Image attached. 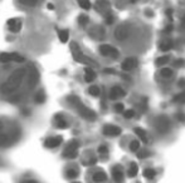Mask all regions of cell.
I'll return each mask as SVG.
<instances>
[{
  "mask_svg": "<svg viewBox=\"0 0 185 183\" xmlns=\"http://www.w3.org/2000/svg\"><path fill=\"white\" fill-rule=\"evenodd\" d=\"M71 53H72V55H73V59H75L76 62L82 63L84 55H83L81 48L78 47V44L76 42H71Z\"/></svg>",
  "mask_w": 185,
  "mask_h": 183,
  "instance_id": "cell-10",
  "label": "cell"
},
{
  "mask_svg": "<svg viewBox=\"0 0 185 183\" xmlns=\"http://www.w3.org/2000/svg\"><path fill=\"white\" fill-rule=\"evenodd\" d=\"M3 128H4V124H3V122H2V120H0V131H2Z\"/></svg>",
  "mask_w": 185,
  "mask_h": 183,
  "instance_id": "cell-50",
  "label": "cell"
},
{
  "mask_svg": "<svg viewBox=\"0 0 185 183\" xmlns=\"http://www.w3.org/2000/svg\"><path fill=\"white\" fill-rule=\"evenodd\" d=\"M66 177H67L68 179H75V178H77V177H78V172H77V169H75V168H69V169H67V171H66Z\"/></svg>",
  "mask_w": 185,
  "mask_h": 183,
  "instance_id": "cell-25",
  "label": "cell"
},
{
  "mask_svg": "<svg viewBox=\"0 0 185 183\" xmlns=\"http://www.w3.org/2000/svg\"><path fill=\"white\" fill-rule=\"evenodd\" d=\"M95 8L98 13H107V11H110L111 3L108 2V0H97Z\"/></svg>",
  "mask_w": 185,
  "mask_h": 183,
  "instance_id": "cell-15",
  "label": "cell"
},
{
  "mask_svg": "<svg viewBox=\"0 0 185 183\" xmlns=\"http://www.w3.org/2000/svg\"><path fill=\"white\" fill-rule=\"evenodd\" d=\"M8 26H9L10 31L18 33V31H20V29H22V20L18 19V18H13V19H9V20H8Z\"/></svg>",
  "mask_w": 185,
  "mask_h": 183,
  "instance_id": "cell-14",
  "label": "cell"
},
{
  "mask_svg": "<svg viewBox=\"0 0 185 183\" xmlns=\"http://www.w3.org/2000/svg\"><path fill=\"white\" fill-rule=\"evenodd\" d=\"M25 74H27V69L25 68L15 69L11 74L8 77L5 83L2 85L3 94H13L14 92L22 85L23 79L25 78Z\"/></svg>",
  "mask_w": 185,
  "mask_h": 183,
  "instance_id": "cell-1",
  "label": "cell"
},
{
  "mask_svg": "<svg viewBox=\"0 0 185 183\" xmlns=\"http://www.w3.org/2000/svg\"><path fill=\"white\" fill-rule=\"evenodd\" d=\"M67 100H68L69 105H72L73 108H75L76 111H77V113H78L82 118H84L86 120H96V118H97L96 113L92 111V109L87 108V107L83 104V102H82L77 96H68V97H67Z\"/></svg>",
  "mask_w": 185,
  "mask_h": 183,
  "instance_id": "cell-2",
  "label": "cell"
},
{
  "mask_svg": "<svg viewBox=\"0 0 185 183\" xmlns=\"http://www.w3.org/2000/svg\"><path fill=\"white\" fill-rule=\"evenodd\" d=\"M130 149H131L132 152H137V151L140 149V142H139V140H132V142L130 143Z\"/></svg>",
  "mask_w": 185,
  "mask_h": 183,
  "instance_id": "cell-35",
  "label": "cell"
},
{
  "mask_svg": "<svg viewBox=\"0 0 185 183\" xmlns=\"http://www.w3.org/2000/svg\"><path fill=\"white\" fill-rule=\"evenodd\" d=\"M122 133V129L117 125H111V124H107L103 127V134L106 137H117Z\"/></svg>",
  "mask_w": 185,
  "mask_h": 183,
  "instance_id": "cell-11",
  "label": "cell"
},
{
  "mask_svg": "<svg viewBox=\"0 0 185 183\" xmlns=\"http://www.w3.org/2000/svg\"><path fill=\"white\" fill-rule=\"evenodd\" d=\"M135 133L141 138V140L144 142V143H147V137H146V132H145V129H142V128H135Z\"/></svg>",
  "mask_w": 185,
  "mask_h": 183,
  "instance_id": "cell-23",
  "label": "cell"
},
{
  "mask_svg": "<svg viewBox=\"0 0 185 183\" xmlns=\"http://www.w3.org/2000/svg\"><path fill=\"white\" fill-rule=\"evenodd\" d=\"M184 63H185V60H184V59H178V60H175V63H174V67H176V68H180V67H183V65H184Z\"/></svg>",
  "mask_w": 185,
  "mask_h": 183,
  "instance_id": "cell-43",
  "label": "cell"
},
{
  "mask_svg": "<svg viewBox=\"0 0 185 183\" xmlns=\"http://www.w3.org/2000/svg\"><path fill=\"white\" fill-rule=\"evenodd\" d=\"M169 60H170V58H169L168 55L160 57V58H157V59H156V65H157V67L164 65V64H166V63H169Z\"/></svg>",
  "mask_w": 185,
  "mask_h": 183,
  "instance_id": "cell-32",
  "label": "cell"
},
{
  "mask_svg": "<svg viewBox=\"0 0 185 183\" xmlns=\"http://www.w3.org/2000/svg\"><path fill=\"white\" fill-rule=\"evenodd\" d=\"M155 176H156V172H155L154 169H151V168H146V169L144 171V177H145L146 179H153Z\"/></svg>",
  "mask_w": 185,
  "mask_h": 183,
  "instance_id": "cell-28",
  "label": "cell"
},
{
  "mask_svg": "<svg viewBox=\"0 0 185 183\" xmlns=\"http://www.w3.org/2000/svg\"><path fill=\"white\" fill-rule=\"evenodd\" d=\"M88 34H89L91 38H93V39H96V40H101V39L105 38L106 31H105L103 26H101V25H95V26H92V28L89 29Z\"/></svg>",
  "mask_w": 185,
  "mask_h": 183,
  "instance_id": "cell-9",
  "label": "cell"
},
{
  "mask_svg": "<svg viewBox=\"0 0 185 183\" xmlns=\"http://www.w3.org/2000/svg\"><path fill=\"white\" fill-rule=\"evenodd\" d=\"M88 93H89L92 97H98L100 93H101V90H100V88H98L97 85H91L89 89H88Z\"/></svg>",
  "mask_w": 185,
  "mask_h": 183,
  "instance_id": "cell-27",
  "label": "cell"
},
{
  "mask_svg": "<svg viewBox=\"0 0 185 183\" xmlns=\"http://www.w3.org/2000/svg\"><path fill=\"white\" fill-rule=\"evenodd\" d=\"M173 100H174L175 103H185V92H184V93L178 94L176 97H174Z\"/></svg>",
  "mask_w": 185,
  "mask_h": 183,
  "instance_id": "cell-36",
  "label": "cell"
},
{
  "mask_svg": "<svg viewBox=\"0 0 185 183\" xmlns=\"http://www.w3.org/2000/svg\"><path fill=\"white\" fill-rule=\"evenodd\" d=\"M96 79V73L93 70V68H91V67H87L84 69V80L87 83H92Z\"/></svg>",
  "mask_w": 185,
  "mask_h": 183,
  "instance_id": "cell-17",
  "label": "cell"
},
{
  "mask_svg": "<svg viewBox=\"0 0 185 183\" xmlns=\"http://www.w3.org/2000/svg\"><path fill=\"white\" fill-rule=\"evenodd\" d=\"M77 2H78V5L82 9H84V10L91 9V2H89V0H77Z\"/></svg>",
  "mask_w": 185,
  "mask_h": 183,
  "instance_id": "cell-31",
  "label": "cell"
},
{
  "mask_svg": "<svg viewBox=\"0 0 185 183\" xmlns=\"http://www.w3.org/2000/svg\"><path fill=\"white\" fill-rule=\"evenodd\" d=\"M178 119L181 120V122H184V120H185V117H184L183 114H179V116H178Z\"/></svg>",
  "mask_w": 185,
  "mask_h": 183,
  "instance_id": "cell-48",
  "label": "cell"
},
{
  "mask_svg": "<svg viewBox=\"0 0 185 183\" xmlns=\"http://www.w3.org/2000/svg\"><path fill=\"white\" fill-rule=\"evenodd\" d=\"M146 15H147V16H153V11H151L150 9H147V10H146Z\"/></svg>",
  "mask_w": 185,
  "mask_h": 183,
  "instance_id": "cell-49",
  "label": "cell"
},
{
  "mask_svg": "<svg viewBox=\"0 0 185 183\" xmlns=\"http://www.w3.org/2000/svg\"><path fill=\"white\" fill-rule=\"evenodd\" d=\"M179 87H185V79H180L179 80Z\"/></svg>",
  "mask_w": 185,
  "mask_h": 183,
  "instance_id": "cell-47",
  "label": "cell"
},
{
  "mask_svg": "<svg viewBox=\"0 0 185 183\" xmlns=\"http://www.w3.org/2000/svg\"><path fill=\"white\" fill-rule=\"evenodd\" d=\"M24 60H25V58L22 57L20 54H18V53H2L0 54V62L2 63H9V62L22 63Z\"/></svg>",
  "mask_w": 185,
  "mask_h": 183,
  "instance_id": "cell-5",
  "label": "cell"
},
{
  "mask_svg": "<svg viewBox=\"0 0 185 183\" xmlns=\"http://www.w3.org/2000/svg\"><path fill=\"white\" fill-rule=\"evenodd\" d=\"M155 128L156 131L160 133V134H166L170 128H171V123H170V119L166 117V116H159L156 119H155Z\"/></svg>",
  "mask_w": 185,
  "mask_h": 183,
  "instance_id": "cell-3",
  "label": "cell"
},
{
  "mask_svg": "<svg viewBox=\"0 0 185 183\" xmlns=\"http://www.w3.org/2000/svg\"><path fill=\"white\" fill-rule=\"evenodd\" d=\"M150 154H151V153H150L149 151H145V149H144V151H141L140 153H137V157H139L140 159H144V158H146V157H149Z\"/></svg>",
  "mask_w": 185,
  "mask_h": 183,
  "instance_id": "cell-38",
  "label": "cell"
},
{
  "mask_svg": "<svg viewBox=\"0 0 185 183\" xmlns=\"http://www.w3.org/2000/svg\"><path fill=\"white\" fill-rule=\"evenodd\" d=\"M160 74H161V77H164V78H171V77H173V70H171L170 68H162V69L160 70Z\"/></svg>",
  "mask_w": 185,
  "mask_h": 183,
  "instance_id": "cell-29",
  "label": "cell"
},
{
  "mask_svg": "<svg viewBox=\"0 0 185 183\" xmlns=\"http://www.w3.org/2000/svg\"><path fill=\"white\" fill-rule=\"evenodd\" d=\"M28 74H29V77H28V89L32 90V89L35 88L37 83H38V80H39V73H38V70H37L35 67L30 65Z\"/></svg>",
  "mask_w": 185,
  "mask_h": 183,
  "instance_id": "cell-6",
  "label": "cell"
},
{
  "mask_svg": "<svg viewBox=\"0 0 185 183\" xmlns=\"http://www.w3.org/2000/svg\"><path fill=\"white\" fill-rule=\"evenodd\" d=\"M68 127V123L63 119V117L61 114L55 116V128H58V129H66Z\"/></svg>",
  "mask_w": 185,
  "mask_h": 183,
  "instance_id": "cell-20",
  "label": "cell"
},
{
  "mask_svg": "<svg viewBox=\"0 0 185 183\" xmlns=\"http://www.w3.org/2000/svg\"><path fill=\"white\" fill-rule=\"evenodd\" d=\"M98 153L100 154H107L108 153V148L106 147V145H101V147H98Z\"/></svg>",
  "mask_w": 185,
  "mask_h": 183,
  "instance_id": "cell-41",
  "label": "cell"
},
{
  "mask_svg": "<svg viewBox=\"0 0 185 183\" xmlns=\"http://www.w3.org/2000/svg\"><path fill=\"white\" fill-rule=\"evenodd\" d=\"M123 117L126 119H131L135 117V111H132V109H127V111L123 112Z\"/></svg>",
  "mask_w": 185,
  "mask_h": 183,
  "instance_id": "cell-37",
  "label": "cell"
},
{
  "mask_svg": "<svg viewBox=\"0 0 185 183\" xmlns=\"http://www.w3.org/2000/svg\"><path fill=\"white\" fill-rule=\"evenodd\" d=\"M166 15H168L169 18H171V16H173V10H170V9H168V10H166Z\"/></svg>",
  "mask_w": 185,
  "mask_h": 183,
  "instance_id": "cell-46",
  "label": "cell"
},
{
  "mask_svg": "<svg viewBox=\"0 0 185 183\" xmlns=\"http://www.w3.org/2000/svg\"><path fill=\"white\" fill-rule=\"evenodd\" d=\"M62 142H63L62 136H55V137H50V138L45 139L44 145L47 148H55V147H58V145H61Z\"/></svg>",
  "mask_w": 185,
  "mask_h": 183,
  "instance_id": "cell-12",
  "label": "cell"
},
{
  "mask_svg": "<svg viewBox=\"0 0 185 183\" xmlns=\"http://www.w3.org/2000/svg\"><path fill=\"white\" fill-rule=\"evenodd\" d=\"M136 65H137V59L134 58V57H128V58H126V59L123 60L121 68H122L123 70H126V71H130V70H132Z\"/></svg>",
  "mask_w": 185,
  "mask_h": 183,
  "instance_id": "cell-13",
  "label": "cell"
},
{
  "mask_svg": "<svg viewBox=\"0 0 185 183\" xmlns=\"http://www.w3.org/2000/svg\"><path fill=\"white\" fill-rule=\"evenodd\" d=\"M34 100H35V103H38V104L44 103V102H45V93H44L43 90L38 92V93H37V96H35V98H34Z\"/></svg>",
  "mask_w": 185,
  "mask_h": 183,
  "instance_id": "cell-24",
  "label": "cell"
},
{
  "mask_svg": "<svg viewBox=\"0 0 185 183\" xmlns=\"http://www.w3.org/2000/svg\"><path fill=\"white\" fill-rule=\"evenodd\" d=\"M173 42L171 40H165L162 44H161V50H164V51H166V50H169V49H171L173 48Z\"/></svg>",
  "mask_w": 185,
  "mask_h": 183,
  "instance_id": "cell-34",
  "label": "cell"
},
{
  "mask_svg": "<svg viewBox=\"0 0 185 183\" xmlns=\"http://www.w3.org/2000/svg\"><path fill=\"white\" fill-rule=\"evenodd\" d=\"M112 176H114V179H115L116 182L123 181V171H122V168H121L120 166L114 167V169H112Z\"/></svg>",
  "mask_w": 185,
  "mask_h": 183,
  "instance_id": "cell-18",
  "label": "cell"
},
{
  "mask_svg": "<svg viewBox=\"0 0 185 183\" xmlns=\"http://www.w3.org/2000/svg\"><path fill=\"white\" fill-rule=\"evenodd\" d=\"M125 90L121 88V87H114V88H111V90H110V99H118V98H121V97H125Z\"/></svg>",
  "mask_w": 185,
  "mask_h": 183,
  "instance_id": "cell-16",
  "label": "cell"
},
{
  "mask_svg": "<svg viewBox=\"0 0 185 183\" xmlns=\"http://www.w3.org/2000/svg\"><path fill=\"white\" fill-rule=\"evenodd\" d=\"M19 3L24 6H34L38 3V0H19Z\"/></svg>",
  "mask_w": 185,
  "mask_h": 183,
  "instance_id": "cell-33",
  "label": "cell"
},
{
  "mask_svg": "<svg viewBox=\"0 0 185 183\" xmlns=\"http://www.w3.org/2000/svg\"><path fill=\"white\" fill-rule=\"evenodd\" d=\"M78 148H80V142L78 140H72L63 151L64 158H76L78 156Z\"/></svg>",
  "mask_w": 185,
  "mask_h": 183,
  "instance_id": "cell-4",
  "label": "cell"
},
{
  "mask_svg": "<svg viewBox=\"0 0 185 183\" xmlns=\"http://www.w3.org/2000/svg\"><path fill=\"white\" fill-rule=\"evenodd\" d=\"M137 173H139V167H137V164L136 163H131V166H130V168H128V177H136L137 176Z\"/></svg>",
  "mask_w": 185,
  "mask_h": 183,
  "instance_id": "cell-22",
  "label": "cell"
},
{
  "mask_svg": "<svg viewBox=\"0 0 185 183\" xmlns=\"http://www.w3.org/2000/svg\"><path fill=\"white\" fill-rule=\"evenodd\" d=\"M14 139L4 133H0V147H9Z\"/></svg>",
  "mask_w": 185,
  "mask_h": 183,
  "instance_id": "cell-19",
  "label": "cell"
},
{
  "mask_svg": "<svg viewBox=\"0 0 185 183\" xmlns=\"http://www.w3.org/2000/svg\"><path fill=\"white\" fill-rule=\"evenodd\" d=\"M78 23H80V25H81V26H86V25L89 23V18H88L87 15L82 14V15H80V16H78Z\"/></svg>",
  "mask_w": 185,
  "mask_h": 183,
  "instance_id": "cell-30",
  "label": "cell"
},
{
  "mask_svg": "<svg viewBox=\"0 0 185 183\" xmlns=\"http://www.w3.org/2000/svg\"><path fill=\"white\" fill-rule=\"evenodd\" d=\"M100 51L103 57H111V58H117L118 57V50L108 44H102L100 47Z\"/></svg>",
  "mask_w": 185,
  "mask_h": 183,
  "instance_id": "cell-8",
  "label": "cell"
},
{
  "mask_svg": "<svg viewBox=\"0 0 185 183\" xmlns=\"http://www.w3.org/2000/svg\"><path fill=\"white\" fill-rule=\"evenodd\" d=\"M47 8H48V9H53V4H48Z\"/></svg>",
  "mask_w": 185,
  "mask_h": 183,
  "instance_id": "cell-52",
  "label": "cell"
},
{
  "mask_svg": "<svg viewBox=\"0 0 185 183\" xmlns=\"http://www.w3.org/2000/svg\"><path fill=\"white\" fill-rule=\"evenodd\" d=\"M96 162H97V159H96L95 157H92V158L89 159V161H87V162H84L83 164H84V166H93V164H95Z\"/></svg>",
  "mask_w": 185,
  "mask_h": 183,
  "instance_id": "cell-42",
  "label": "cell"
},
{
  "mask_svg": "<svg viewBox=\"0 0 185 183\" xmlns=\"http://www.w3.org/2000/svg\"><path fill=\"white\" fill-rule=\"evenodd\" d=\"M103 71L106 73V74H114V73H115V70H114V69H105Z\"/></svg>",
  "mask_w": 185,
  "mask_h": 183,
  "instance_id": "cell-44",
  "label": "cell"
},
{
  "mask_svg": "<svg viewBox=\"0 0 185 183\" xmlns=\"http://www.w3.org/2000/svg\"><path fill=\"white\" fill-rule=\"evenodd\" d=\"M92 178H93L95 182H103V181L107 179V176H106L105 172H97V173L93 174V177H92Z\"/></svg>",
  "mask_w": 185,
  "mask_h": 183,
  "instance_id": "cell-26",
  "label": "cell"
},
{
  "mask_svg": "<svg viewBox=\"0 0 185 183\" xmlns=\"http://www.w3.org/2000/svg\"><path fill=\"white\" fill-rule=\"evenodd\" d=\"M58 36H59V40H61L62 43H67V42H68V38H69V30H68V29L59 30V31H58Z\"/></svg>",
  "mask_w": 185,
  "mask_h": 183,
  "instance_id": "cell-21",
  "label": "cell"
},
{
  "mask_svg": "<svg viewBox=\"0 0 185 183\" xmlns=\"http://www.w3.org/2000/svg\"><path fill=\"white\" fill-rule=\"evenodd\" d=\"M106 23L107 24H112L114 23V16H112V14H111V11L106 13Z\"/></svg>",
  "mask_w": 185,
  "mask_h": 183,
  "instance_id": "cell-39",
  "label": "cell"
},
{
  "mask_svg": "<svg viewBox=\"0 0 185 183\" xmlns=\"http://www.w3.org/2000/svg\"><path fill=\"white\" fill-rule=\"evenodd\" d=\"M131 2H132V3H135V2H136V0H131Z\"/></svg>",
  "mask_w": 185,
  "mask_h": 183,
  "instance_id": "cell-53",
  "label": "cell"
},
{
  "mask_svg": "<svg viewBox=\"0 0 185 183\" xmlns=\"http://www.w3.org/2000/svg\"><path fill=\"white\" fill-rule=\"evenodd\" d=\"M173 30V25L171 24H169L168 26H166V29H165V33H170Z\"/></svg>",
  "mask_w": 185,
  "mask_h": 183,
  "instance_id": "cell-45",
  "label": "cell"
},
{
  "mask_svg": "<svg viewBox=\"0 0 185 183\" xmlns=\"http://www.w3.org/2000/svg\"><path fill=\"white\" fill-rule=\"evenodd\" d=\"M183 28H184V29H185V16H184V18H183Z\"/></svg>",
  "mask_w": 185,
  "mask_h": 183,
  "instance_id": "cell-51",
  "label": "cell"
},
{
  "mask_svg": "<svg viewBox=\"0 0 185 183\" xmlns=\"http://www.w3.org/2000/svg\"><path fill=\"white\" fill-rule=\"evenodd\" d=\"M128 35H130V26L127 24L118 25L115 30V36L117 40H125L128 38Z\"/></svg>",
  "mask_w": 185,
  "mask_h": 183,
  "instance_id": "cell-7",
  "label": "cell"
},
{
  "mask_svg": "<svg viewBox=\"0 0 185 183\" xmlns=\"http://www.w3.org/2000/svg\"><path fill=\"white\" fill-rule=\"evenodd\" d=\"M123 104L122 103H117L116 105H115V111L117 112V113H123Z\"/></svg>",
  "mask_w": 185,
  "mask_h": 183,
  "instance_id": "cell-40",
  "label": "cell"
}]
</instances>
